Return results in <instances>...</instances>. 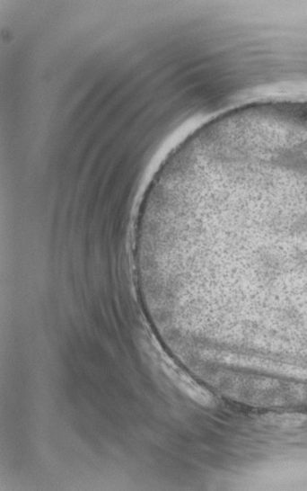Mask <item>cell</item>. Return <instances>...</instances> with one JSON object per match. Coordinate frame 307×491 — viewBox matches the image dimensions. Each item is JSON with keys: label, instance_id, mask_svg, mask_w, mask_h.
<instances>
[{"label": "cell", "instance_id": "1", "mask_svg": "<svg viewBox=\"0 0 307 491\" xmlns=\"http://www.w3.org/2000/svg\"><path fill=\"white\" fill-rule=\"evenodd\" d=\"M163 372L173 382L177 388L187 395L189 397L204 406H214L215 404V397L206 389L197 383L190 376L183 371L179 366L175 365L172 360L163 354L162 360Z\"/></svg>", "mask_w": 307, "mask_h": 491}]
</instances>
